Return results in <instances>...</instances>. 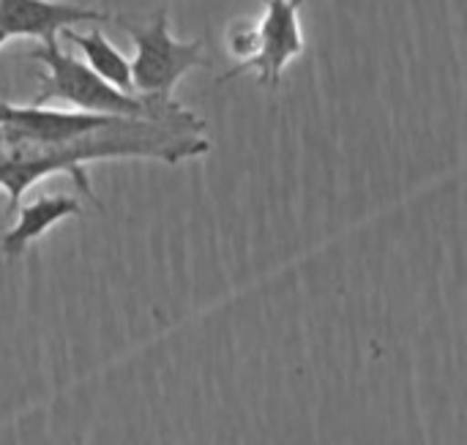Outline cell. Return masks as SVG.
Masks as SVG:
<instances>
[{
	"label": "cell",
	"mask_w": 467,
	"mask_h": 445,
	"mask_svg": "<svg viewBox=\"0 0 467 445\" xmlns=\"http://www.w3.org/2000/svg\"><path fill=\"white\" fill-rule=\"evenodd\" d=\"M3 145H5V142H3V134H0V150H3Z\"/></svg>",
	"instance_id": "obj_10"
},
{
	"label": "cell",
	"mask_w": 467,
	"mask_h": 445,
	"mask_svg": "<svg viewBox=\"0 0 467 445\" xmlns=\"http://www.w3.org/2000/svg\"><path fill=\"white\" fill-rule=\"evenodd\" d=\"M112 16L107 11L85 8L68 0H0V30L11 36L25 38H41L57 41V36L66 27H74L77 22H109Z\"/></svg>",
	"instance_id": "obj_5"
},
{
	"label": "cell",
	"mask_w": 467,
	"mask_h": 445,
	"mask_svg": "<svg viewBox=\"0 0 467 445\" xmlns=\"http://www.w3.org/2000/svg\"><path fill=\"white\" fill-rule=\"evenodd\" d=\"M63 38L71 41L85 55L88 68H93L104 82H109L112 88H118L123 93H134L129 57L120 49H115L99 27H93L90 33H77L74 27H66Z\"/></svg>",
	"instance_id": "obj_7"
},
{
	"label": "cell",
	"mask_w": 467,
	"mask_h": 445,
	"mask_svg": "<svg viewBox=\"0 0 467 445\" xmlns=\"http://www.w3.org/2000/svg\"><path fill=\"white\" fill-rule=\"evenodd\" d=\"M306 0H265V14L257 22L260 27V52L238 74L257 71L260 85L276 88L293 57L304 52V33L298 22V8ZM235 74V77H238Z\"/></svg>",
	"instance_id": "obj_4"
},
{
	"label": "cell",
	"mask_w": 467,
	"mask_h": 445,
	"mask_svg": "<svg viewBox=\"0 0 467 445\" xmlns=\"http://www.w3.org/2000/svg\"><path fill=\"white\" fill-rule=\"evenodd\" d=\"M227 49H230V55L238 60V66L230 68L227 74H222L219 82L233 79L246 63H252V60L257 57V52H260V27H257V22L238 19L235 25H230V30H227Z\"/></svg>",
	"instance_id": "obj_8"
},
{
	"label": "cell",
	"mask_w": 467,
	"mask_h": 445,
	"mask_svg": "<svg viewBox=\"0 0 467 445\" xmlns=\"http://www.w3.org/2000/svg\"><path fill=\"white\" fill-rule=\"evenodd\" d=\"M131 38H134V60L131 63V85L142 98L159 101V104H170L172 101V88L175 82L197 68V66H208V52H205V41L194 38V41H178L170 36V22H167V11H156L150 25H131L126 19H115Z\"/></svg>",
	"instance_id": "obj_3"
},
{
	"label": "cell",
	"mask_w": 467,
	"mask_h": 445,
	"mask_svg": "<svg viewBox=\"0 0 467 445\" xmlns=\"http://www.w3.org/2000/svg\"><path fill=\"white\" fill-rule=\"evenodd\" d=\"M5 41H8V36H5V33H3V30H0V47H3V44H5Z\"/></svg>",
	"instance_id": "obj_9"
},
{
	"label": "cell",
	"mask_w": 467,
	"mask_h": 445,
	"mask_svg": "<svg viewBox=\"0 0 467 445\" xmlns=\"http://www.w3.org/2000/svg\"><path fill=\"white\" fill-rule=\"evenodd\" d=\"M68 216H82V205L68 194H44L27 205H16V222L3 235V243H0L3 254L5 257L25 254L30 243H36L47 230H52L57 222Z\"/></svg>",
	"instance_id": "obj_6"
},
{
	"label": "cell",
	"mask_w": 467,
	"mask_h": 445,
	"mask_svg": "<svg viewBox=\"0 0 467 445\" xmlns=\"http://www.w3.org/2000/svg\"><path fill=\"white\" fill-rule=\"evenodd\" d=\"M27 57L38 60L47 66V74H38L41 79V93L33 104H47V101H66L74 109L82 112H96V115H120V118H145L156 123H170V126H186V129H202V120L186 112L181 104H159L134 93H123L104 82L88 63H79L68 52L57 47V41H47L36 49L27 52Z\"/></svg>",
	"instance_id": "obj_2"
},
{
	"label": "cell",
	"mask_w": 467,
	"mask_h": 445,
	"mask_svg": "<svg viewBox=\"0 0 467 445\" xmlns=\"http://www.w3.org/2000/svg\"><path fill=\"white\" fill-rule=\"evenodd\" d=\"M208 153V140L200 137V129L156 123L145 118H115L104 129L71 140L66 145H3L0 150V189L5 191L8 213L16 211L22 194L47 175L66 172L74 178L77 189L96 200L90 178L85 172L88 161L104 159H156L178 164ZM99 202V200H96Z\"/></svg>",
	"instance_id": "obj_1"
}]
</instances>
